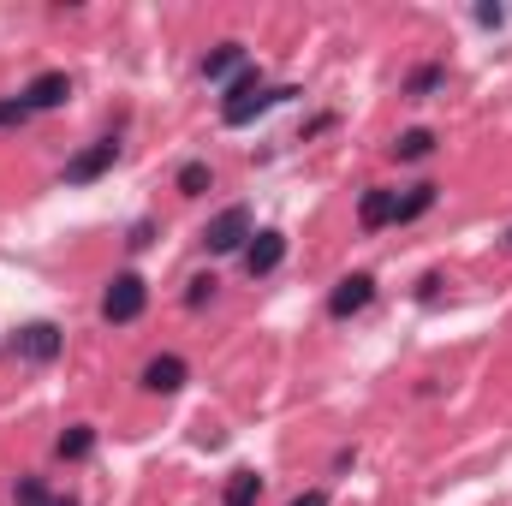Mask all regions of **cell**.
I'll return each instance as SVG.
<instances>
[{
  "label": "cell",
  "mask_w": 512,
  "mask_h": 506,
  "mask_svg": "<svg viewBox=\"0 0 512 506\" xmlns=\"http://www.w3.org/2000/svg\"><path fill=\"white\" fill-rule=\"evenodd\" d=\"M137 381H143V393H179V387L191 381V364H185L179 352H161V358L143 364V376Z\"/></svg>",
  "instance_id": "cell-8"
},
{
  "label": "cell",
  "mask_w": 512,
  "mask_h": 506,
  "mask_svg": "<svg viewBox=\"0 0 512 506\" xmlns=\"http://www.w3.org/2000/svg\"><path fill=\"white\" fill-rule=\"evenodd\" d=\"M280 262H286V233H274V227H268V233H251V245H245V274L262 280V274H274Z\"/></svg>",
  "instance_id": "cell-9"
},
{
  "label": "cell",
  "mask_w": 512,
  "mask_h": 506,
  "mask_svg": "<svg viewBox=\"0 0 512 506\" xmlns=\"http://www.w3.org/2000/svg\"><path fill=\"white\" fill-rule=\"evenodd\" d=\"M149 239H155V221H137V227H131V251H143V245H149Z\"/></svg>",
  "instance_id": "cell-22"
},
{
  "label": "cell",
  "mask_w": 512,
  "mask_h": 506,
  "mask_svg": "<svg viewBox=\"0 0 512 506\" xmlns=\"http://www.w3.org/2000/svg\"><path fill=\"white\" fill-rule=\"evenodd\" d=\"M292 96H298V84H268L262 66H245V72L227 84V96H221V126H251L268 108L292 102Z\"/></svg>",
  "instance_id": "cell-1"
},
{
  "label": "cell",
  "mask_w": 512,
  "mask_h": 506,
  "mask_svg": "<svg viewBox=\"0 0 512 506\" xmlns=\"http://www.w3.org/2000/svg\"><path fill=\"white\" fill-rule=\"evenodd\" d=\"M209 185H215L209 161H185V167H179V197H203Z\"/></svg>",
  "instance_id": "cell-16"
},
{
  "label": "cell",
  "mask_w": 512,
  "mask_h": 506,
  "mask_svg": "<svg viewBox=\"0 0 512 506\" xmlns=\"http://www.w3.org/2000/svg\"><path fill=\"white\" fill-rule=\"evenodd\" d=\"M114 161H120V143H114V137H96V143H84V149L66 161V185H96Z\"/></svg>",
  "instance_id": "cell-5"
},
{
  "label": "cell",
  "mask_w": 512,
  "mask_h": 506,
  "mask_svg": "<svg viewBox=\"0 0 512 506\" xmlns=\"http://www.w3.org/2000/svg\"><path fill=\"white\" fill-rule=\"evenodd\" d=\"M54 453H60L66 465H78V459H90V453H96V429H90V423H72V429L60 435V447H54Z\"/></svg>",
  "instance_id": "cell-14"
},
{
  "label": "cell",
  "mask_w": 512,
  "mask_h": 506,
  "mask_svg": "<svg viewBox=\"0 0 512 506\" xmlns=\"http://www.w3.org/2000/svg\"><path fill=\"white\" fill-rule=\"evenodd\" d=\"M245 66H251V60H245V42H221V48L203 54V78H209V84H233Z\"/></svg>",
  "instance_id": "cell-10"
},
{
  "label": "cell",
  "mask_w": 512,
  "mask_h": 506,
  "mask_svg": "<svg viewBox=\"0 0 512 506\" xmlns=\"http://www.w3.org/2000/svg\"><path fill=\"white\" fill-rule=\"evenodd\" d=\"M393 155H399V161H429V155H435V131L429 126L399 131V137H393Z\"/></svg>",
  "instance_id": "cell-13"
},
{
  "label": "cell",
  "mask_w": 512,
  "mask_h": 506,
  "mask_svg": "<svg viewBox=\"0 0 512 506\" xmlns=\"http://www.w3.org/2000/svg\"><path fill=\"white\" fill-rule=\"evenodd\" d=\"M441 78H447V66H435V60H429V66H417V72H411L405 96H435V90H441Z\"/></svg>",
  "instance_id": "cell-17"
},
{
  "label": "cell",
  "mask_w": 512,
  "mask_h": 506,
  "mask_svg": "<svg viewBox=\"0 0 512 506\" xmlns=\"http://www.w3.org/2000/svg\"><path fill=\"white\" fill-rule=\"evenodd\" d=\"M507 245H512V233H507Z\"/></svg>",
  "instance_id": "cell-26"
},
{
  "label": "cell",
  "mask_w": 512,
  "mask_h": 506,
  "mask_svg": "<svg viewBox=\"0 0 512 506\" xmlns=\"http://www.w3.org/2000/svg\"><path fill=\"white\" fill-rule=\"evenodd\" d=\"M149 310V280L143 274H114L108 280V292H102V322H114V328H126V322H137Z\"/></svg>",
  "instance_id": "cell-2"
},
{
  "label": "cell",
  "mask_w": 512,
  "mask_h": 506,
  "mask_svg": "<svg viewBox=\"0 0 512 506\" xmlns=\"http://www.w3.org/2000/svg\"><path fill=\"white\" fill-rule=\"evenodd\" d=\"M12 501H18V506H48V483H42V477H18Z\"/></svg>",
  "instance_id": "cell-19"
},
{
  "label": "cell",
  "mask_w": 512,
  "mask_h": 506,
  "mask_svg": "<svg viewBox=\"0 0 512 506\" xmlns=\"http://www.w3.org/2000/svg\"><path fill=\"white\" fill-rule=\"evenodd\" d=\"M215 286H221L215 274H197V280H185V310H203V304L215 298Z\"/></svg>",
  "instance_id": "cell-18"
},
{
  "label": "cell",
  "mask_w": 512,
  "mask_h": 506,
  "mask_svg": "<svg viewBox=\"0 0 512 506\" xmlns=\"http://www.w3.org/2000/svg\"><path fill=\"white\" fill-rule=\"evenodd\" d=\"M66 96H72V78H66V72H36V78L18 90V102H24L30 114H54V108H66Z\"/></svg>",
  "instance_id": "cell-7"
},
{
  "label": "cell",
  "mask_w": 512,
  "mask_h": 506,
  "mask_svg": "<svg viewBox=\"0 0 512 506\" xmlns=\"http://www.w3.org/2000/svg\"><path fill=\"white\" fill-rule=\"evenodd\" d=\"M477 24H483V30H501V24H507V6L483 0V6H477Z\"/></svg>",
  "instance_id": "cell-21"
},
{
  "label": "cell",
  "mask_w": 512,
  "mask_h": 506,
  "mask_svg": "<svg viewBox=\"0 0 512 506\" xmlns=\"http://www.w3.org/2000/svg\"><path fill=\"white\" fill-rule=\"evenodd\" d=\"M435 197H441V185H429V179H423V185H411V191L399 197V209H393V221H399V227H411V221H423V215L435 209Z\"/></svg>",
  "instance_id": "cell-12"
},
{
  "label": "cell",
  "mask_w": 512,
  "mask_h": 506,
  "mask_svg": "<svg viewBox=\"0 0 512 506\" xmlns=\"http://www.w3.org/2000/svg\"><path fill=\"white\" fill-rule=\"evenodd\" d=\"M292 506H328V489H304Z\"/></svg>",
  "instance_id": "cell-24"
},
{
  "label": "cell",
  "mask_w": 512,
  "mask_h": 506,
  "mask_svg": "<svg viewBox=\"0 0 512 506\" xmlns=\"http://www.w3.org/2000/svg\"><path fill=\"white\" fill-rule=\"evenodd\" d=\"M435 292H441V274H423V280H417V298H423V304H429V298H435Z\"/></svg>",
  "instance_id": "cell-23"
},
{
  "label": "cell",
  "mask_w": 512,
  "mask_h": 506,
  "mask_svg": "<svg viewBox=\"0 0 512 506\" xmlns=\"http://www.w3.org/2000/svg\"><path fill=\"white\" fill-rule=\"evenodd\" d=\"M256 501H262V477H256V471H233L221 506H256Z\"/></svg>",
  "instance_id": "cell-15"
},
{
  "label": "cell",
  "mask_w": 512,
  "mask_h": 506,
  "mask_svg": "<svg viewBox=\"0 0 512 506\" xmlns=\"http://www.w3.org/2000/svg\"><path fill=\"white\" fill-rule=\"evenodd\" d=\"M251 233H256L251 209H245V203H233V209H221V215L203 227V251H209V256H233V251H245V245H251Z\"/></svg>",
  "instance_id": "cell-3"
},
{
  "label": "cell",
  "mask_w": 512,
  "mask_h": 506,
  "mask_svg": "<svg viewBox=\"0 0 512 506\" xmlns=\"http://www.w3.org/2000/svg\"><path fill=\"white\" fill-rule=\"evenodd\" d=\"M370 304H376V274H364V268L346 274V280L328 292V316H334V322H346V316H358V310H370Z\"/></svg>",
  "instance_id": "cell-6"
},
{
  "label": "cell",
  "mask_w": 512,
  "mask_h": 506,
  "mask_svg": "<svg viewBox=\"0 0 512 506\" xmlns=\"http://www.w3.org/2000/svg\"><path fill=\"white\" fill-rule=\"evenodd\" d=\"M12 352H18L24 364H54V358L66 352V334H60V322H24V328L12 334Z\"/></svg>",
  "instance_id": "cell-4"
},
{
  "label": "cell",
  "mask_w": 512,
  "mask_h": 506,
  "mask_svg": "<svg viewBox=\"0 0 512 506\" xmlns=\"http://www.w3.org/2000/svg\"><path fill=\"white\" fill-rule=\"evenodd\" d=\"M24 120H30V108H24L18 96H0V131H18Z\"/></svg>",
  "instance_id": "cell-20"
},
{
  "label": "cell",
  "mask_w": 512,
  "mask_h": 506,
  "mask_svg": "<svg viewBox=\"0 0 512 506\" xmlns=\"http://www.w3.org/2000/svg\"><path fill=\"white\" fill-rule=\"evenodd\" d=\"M393 209H399V191H387V185H370V191H364V203H358V227H364V233H376V227H393Z\"/></svg>",
  "instance_id": "cell-11"
},
{
  "label": "cell",
  "mask_w": 512,
  "mask_h": 506,
  "mask_svg": "<svg viewBox=\"0 0 512 506\" xmlns=\"http://www.w3.org/2000/svg\"><path fill=\"white\" fill-rule=\"evenodd\" d=\"M48 506H78V501H72V495H66V501H48Z\"/></svg>",
  "instance_id": "cell-25"
}]
</instances>
